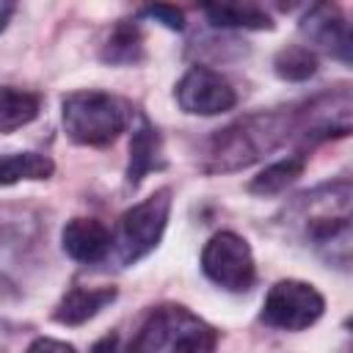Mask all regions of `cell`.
<instances>
[{
	"label": "cell",
	"mask_w": 353,
	"mask_h": 353,
	"mask_svg": "<svg viewBox=\"0 0 353 353\" xmlns=\"http://www.w3.org/2000/svg\"><path fill=\"white\" fill-rule=\"evenodd\" d=\"M204 14L215 28H243V30H270L273 28V19L256 6L218 3V6H204Z\"/></svg>",
	"instance_id": "2e32d148"
},
{
	"label": "cell",
	"mask_w": 353,
	"mask_h": 353,
	"mask_svg": "<svg viewBox=\"0 0 353 353\" xmlns=\"http://www.w3.org/2000/svg\"><path fill=\"white\" fill-rule=\"evenodd\" d=\"M298 132L295 113L284 110H268L245 116L223 130H218L207 146V163L204 171H240L251 163H256L262 154L273 152L279 143H284L290 135Z\"/></svg>",
	"instance_id": "6da1fadb"
},
{
	"label": "cell",
	"mask_w": 353,
	"mask_h": 353,
	"mask_svg": "<svg viewBox=\"0 0 353 353\" xmlns=\"http://www.w3.org/2000/svg\"><path fill=\"white\" fill-rule=\"evenodd\" d=\"M141 58H143V36L138 25L132 22L116 25L108 41L102 44V61L113 66H130V63H138Z\"/></svg>",
	"instance_id": "e0dca14e"
},
{
	"label": "cell",
	"mask_w": 353,
	"mask_h": 353,
	"mask_svg": "<svg viewBox=\"0 0 353 353\" xmlns=\"http://www.w3.org/2000/svg\"><path fill=\"white\" fill-rule=\"evenodd\" d=\"M55 163L41 152H14L0 154V185H17L22 179H50Z\"/></svg>",
	"instance_id": "5bb4252c"
},
{
	"label": "cell",
	"mask_w": 353,
	"mask_h": 353,
	"mask_svg": "<svg viewBox=\"0 0 353 353\" xmlns=\"http://www.w3.org/2000/svg\"><path fill=\"white\" fill-rule=\"evenodd\" d=\"M66 135L80 146H105L116 141L132 121V105L108 91H72L61 99Z\"/></svg>",
	"instance_id": "3957f363"
},
{
	"label": "cell",
	"mask_w": 353,
	"mask_h": 353,
	"mask_svg": "<svg viewBox=\"0 0 353 353\" xmlns=\"http://www.w3.org/2000/svg\"><path fill=\"white\" fill-rule=\"evenodd\" d=\"M39 243L41 226L36 215L22 207H0V290H14L22 284Z\"/></svg>",
	"instance_id": "5b68a950"
},
{
	"label": "cell",
	"mask_w": 353,
	"mask_h": 353,
	"mask_svg": "<svg viewBox=\"0 0 353 353\" xmlns=\"http://www.w3.org/2000/svg\"><path fill=\"white\" fill-rule=\"evenodd\" d=\"M168 212H171V188H160L157 193H152L149 199L138 201L135 207H130L116 229V237L110 243H116V259L119 265H135L138 259H143L146 254H152L165 232L168 223Z\"/></svg>",
	"instance_id": "277c9868"
},
{
	"label": "cell",
	"mask_w": 353,
	"mask_h": 353,
	"mask_svg": "<svg viewBox=\"0 0 353 353\" xmlns=\"http://www.w3.org/2000/svg\"><path fill=\"white\" fill-rule=\"evenodd\" d=\"M110 232L97 218H72L61 232V245L74 262H99L110 251Z\"/></svg>",
	"instance_id": "30bf717a"
},
{
	"label": "cell",
	"mask_w": 353,
	"mask_h": 353,
	"mask_svg": "<svg viewBox=\"0 0 353 353\" xmlns=\"http://www.w3.org/2000/svg\"><path fill=\"white\" fill-rule=\"evenodd\" d=\"M201 270L212 284L229 292H248L256 281L251 245L237 232H218L210 237L201 251Z\"/></svg>",
	"instance_id": "8992f818"
},
{
	"label": "cell",
	"mask_w": 353,
	"mask_h": 353,
	"mask_svg": "<svg viewBox=\"0 0 353 353\" xmlns=\"http://www.w3.org/2000/svg\"><path fill=\"white\" fill-rule=\"evenodd\" d=\"M160 168H165L160 132L154 130V124H152V121L141 119V124L132 130V141H130L127 188H138V185H141V179H143L149 171H160Z\"/></svg>",
	"instance_id": "7c38bea8"
},
{
	"label": "cell",
	"mask_w": 353,
	"mask_h": 353,
	"mask_svg": "<svg viewBox=\"0 0 353 353\" xmlns=\"http://www.w3.org/2000/svg\"><path fill=\"white\" fill-rule=\"evenodd\" d=\"M41 110V97L17 85H0V132H14L30 124Z\"/></svg>",
	"instance_id": "4fadbf2b"
},
{
	"label": "cell",
	"mask_w": 353,
	"mask_h": 353,
	"mask_svg": "<svg viewBox=\"0 0 353 353\" xmlns=\"http://www.w3.org/2000/svg\"><path fill=\"white\" fill-rule=\"evenodd\" d=\"M306 168V154H290V157H281L270 165H265L251 182H248V190L256 193V196H276L281 193L287 185H292Z\"/></svg>",
	"instance_id": "9a60e30c"
},
{
	"label": "cell",
	"mask_w": 353,
	"mask_h": 353,
	"mask_svg": "<svg viewBox=\"0 0 353 353\" xmlns=\"http://www.w3.org/2000/svg\"><path fill=\"white\" fill-rule=\"evenodd\" d=\"M325 312V298L306 281L284 279L265 295L259 320L279 331H303L314 325Z\"/></svg>",
	"instance_id": "52a82bcc"
},
{
	"label": "cell",
	"mask_w": 353,
	"mask_h": 353,
	"mask_svg": "<svg viewBox=\"0 0 353 353\" xmlns=\"http://www.w3.org/2000/svg\"><path fill=\"white\" fill-rule=\"evenodd\" d=\"M11 14H14V6H11V3H0V33L6 30V25H8Z\"/></svg>",
	"instance_id": "7402d4cb"
},
{
	"label": "cell",
	"mask_w": 353,
	"mask_h": 353,
	"mask_svg": "<svg viewBox=\"0 0 353 353\" xmlns=\"http://www.w3.org/2000/svg\"><path fill=\"white\" fill-rule=\"evenodd\" d=\"M301 33L320 50L336 55L339 61H350V25L336 6H312L301 19Z\"/></svg>",
	"instance_id": "9c48e42d"
},
{
	"label": "cell",
	"mask_w": 353,
	"mask_h": 353,
	"mask_svg": "<svg viewBox=\"0 0 353 353\" xmlns=\"http://www.w3.org/2000/svg\"><path fill=\"white\" fill-rule=\"evenodd\" d=\"M119 295L116 287H72L55 306L52 320L61 325H83L97 317Z\"/></svg>",
	"instance_id": "8fae6325"
},
{
	"label": "cell",
	"mask_w": 353,
	"mask_h": 353,
	"mask_svg": "<svg viewBox=\"0 0 353 353\" xmlns=\"http://www.w3.org/2000/svg\"><path fill=\"white\" fill-rule=\"evenodd\" d=\"M25 353H77L74 345L69 342H61V339H50V336H39L28 345Z\"/></svg>",
	"instance_id": "ffe728a7"
},
{
	"label": "cell",
	"mask_w": 353,
	"mask_h": 353,
	"mask_svg": "<svg viewBox=\"0 0 353 353\" xmlns=\"http://www.w3.org/2000/svg\"><path fill=\"white\" fill-rule=\"evenodd\" d=\"M218 331L185 306L165 303L146 314L127 353H215Z\"/></svg>",
	"instance_id": "7a4b0ae2"
},
{
	"label": "cell",
	"mask_w": 353,
	"mask_h": 353,
	"mask_svg": "<svg viewBox=\"0 0 353 353\" xmlns=\"http://www.w3.org/2000/svg\"><path fill=\"white\" fill-rule=\"evenodd\" d=\"M91 353H121L119 350V336L116 334H108V336L97 339L94 347H91Z\"/></svg>",
	"instance_id": "44dd1931"
},
{
	"label": "cell",
	"mask_w": 353,
	"mask_h": 353,
	"mask_svg": "<svg viewBox=\"0 0 353 353\" xmlns=\"http://www.w3.org/2000/svg\"><path fill=\"white\" fill-rule=\"evenodd\" d=\"M273 72H276L281 80L303 83V80H309V77L317 72V55H314L306 44H290V47H284V50L276 55Z\"/></svg>",
	"instance_id": "ac0fdd59"
},
{
	"label": "cell",
	"mask_w": 353,
	"mask_h": 353,
	"mask_svg": "<svg viewBox=\"0 0 353 353\" xmlns=\"http://www.w3.org/2000/svg\"><path fill=\"white\" fill-rule=\"evenodd\" d=\"M176 102L193 116H218L237 105V91L232 83L207 66H190L176 83Z\"/></svg>",
	"instance_id": "ba28073f"
},
{
	"label": "cell",
	"mask_w": 353,
	"mask_h": 353,
	"mask_svg": "<svg viewBox=\"0 0 353 353\" xmlns=\"http://www.w3.org/2000/svg\"><path fill=\"white\" fill-rule=\"evenodd\" d=\"M141 14L154 19V22H160V25H165L168 30H182L185 28V14L179 8H174V6H146Z\"/></svg>",
	"instance_id": "d6986e66"
}]
</instances>
